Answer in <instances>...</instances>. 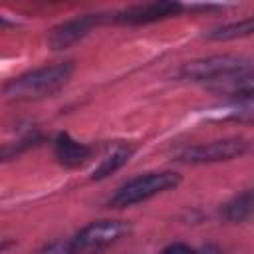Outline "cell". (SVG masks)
<instances>
[{
	"mask_svg": "<svg viewBox=\"0 0 254 254\" xmlns=\"http://www.w3.org/2000/svg\"><path fill=\"white\" fill-rule=\"evenodd\" d=\"M250 34H254V18L226 24V26L210 32L208 38L210 40H234V38H242V36H250Z\"/></svg>",
	"mask_w": 254,
	"mask_h": 254,
	"instance_id": "cell-11",
	"label": "cell"
},
{
	"mask_svg": "<svg viewBox=\"0 0 254 254\" xmlns=\"http://www.w3.org/2000/svg\"><path fill=\"white\" fill-rule=\"evenodd\" d=\"M71 75V64H56L40 67L32 73H26L14 79L6 87V95L12 99H38L56 93Z\"/></svg>",
	"mask_w": 254,
	"mask_h": 254,
	"instance_id": "cell-1",
	"label": "cell"
},
{
	"mask_svg": "<svg viewBox=\"0 0 254 254\" xmlns=\"http://www.w3.org/2000/svg\"><path fill=\"white\" fill-rule=\"evenodd\" d=\"M163 254H194V250H190V248L185 246V244H173V246H169Z\"/></svg>",
	"mask_w": 254,
	"mask_h": 254,
	"instance_id": "cell-13",
	"label": "cell"
},
{
	"mask_svg": "<svg viewBox=\"0 0 254 254\" xmlns=\"http://www.w3.org/2000/svg\"><path fill=\"white\" fill-rule=\"evenodd\" d=\"M131 153H133V149H131V147L117 145L115 149H111V151L101 159V163L95 167V171H93L91 179H103V177H107V175L115 173L119 167H123V165L129 161Z\"/></svg>",
	"mask_w": 254,
	"mask_h": 254,
	"instance_id": "cell-10",
	"label": "cell"
},
{
	"mask_svg": "<svg viewBox=\"0 0 254 254\" xmlns=\"http://www.w3.org/2000/svg\"><path fill=\"white\" fill-rule=\"evenodd\" d=\"M127 230L129 226L119 220L91 222L71 240V250L73 254H99L109 248L115 240H119Z\"/></svg>",
	"mask_w": 254,
	"mask_h": 254,
	"instance_id": "cell-3",
	"label": "cell"
},
{
	"mask_svg": "<svg viewBox=\"0 0 254 254\" xmlns=\"http://www.w3.org/2000/svg\"><path fill=\"white\" fill-rule=\"evenodd\" d=\"M246 151V141L238 137L212 141L196 147H189L179 155V161L183 163H216V161H228Z\"/></svg>",
	"mask_w": 254,
	"mask_h": 254,
	"instance_id": "cell-5",
	"label": "cell"
},
{
	"mask_svg": "<svg viewBox=\"0 0 254 254\" xmlns=\"http://www.w3.org/2000/svg\"><path fill=\"white\" fill-rule=\"evenodd\" d=\"M177 12H179V4H175V2H153V4L135 6V8L125 10L117 16V20L125 22V24H147V22H155V20L173 16Z\"/></svg>",
	"mask_w": 254,
	"mask_h": 254,
	"instance_id": "cell-7",
	"label": "cell"
},
{
	"mask_svg": "<svg viewBox=\"0 0 254 254\" xmlns=\"http://www.w3.org/2000/svg\"><path fill=\"white\" fill-rule=\"evenodd\" d=\"M250 67L242 58L236 56H210V58H202V60H194L185 64L183 67V75L187 79L192 81H218L222 77H228L232 73H238L242 69Z\"/></svg>",
	"mask_w": 254,
	"mask_h": 254,
	"instance_id": "cell-4",
	"label": "cell"
},
{
	"mask_svg": "<svg viewBox=\"0 0 254 254\" xmlns=\"http://www.w3.org/2000/svg\"><path fill=\"white\" fill-rule=\"evenodd\" d=\"M179 185V177L175 173H149L145 177H139V179H133L131 183H127L125 187H121L115 196L111 198V206H117V208H123V206H131L135 202H141V200H147L163 190H169L173 187Z\"/></svg>",
	"mask_w": 254,
	"mask_h": 254,
	"instance_id": "cell-2",
	"label": "cell"
},
{
	"mask_svg": "<svg viewBox=\"0 0 254 254\" xmlns=\"http://www.w3.org/2000/svg\"><path fill=\"white\" fill-rule=\"evenodd\" d=\"M56 157L60 159L62 165L65 167H77L81 163L87 161L89 157V147H85L83 143L73 141L69 135H60L56 141Z\"/></svg>",
	"mask_w": 254,
	"mask_h": 254,
	"instance_id": "cell-9",
	"label": "cell"
},
{
	"mask_svg": "<svg viewBox=\"0 0 254 254\" xmlns=\"http://www.w3.org/2000/svg\"><path fill=\"white\" fill-rule=\"evenodd\" d=\"M97 22H99V18H97L95 14L69 20V22L58 26V28L50 34V40H48V42H50V46H52L54 50H64V48L75 44L79 38H83Z\"/></svg>",
	"mask_w": 254,
	"mask_h": 254,
	"instance_id": "cell-6",
	"label": "cell"
},
{
	"mask_svg": "<svg viewBox=\"0 0 254 254\" xmlns=\"http://www.w3.org/2000/svg\"><path fill=\"white\" fill-rule=\"evenodd\" d=\"M224 214L230 220H244V218L252 216L254 214V190H248V192L236 196L230 204H226Z\"/></svg>",
	"mask_w": 254,
	"mask_h": 254,
	"instance_id": "cell-12",
	"label": "cell"
},
{
	"mask_svg": "<svg viewBox=\"0 0 254 254\" xmlns=\"http://www.w3.org/2000/svg\"><path fill=\"white\" fill-rule=\"evenodd\" d=\"M214 89L218 93H228L232 97L240 99H254V69L246 67L238 73H232L228 77H222L216 81Z\"/></svg>",
	"mask_w": 254,
	"mask_h": 254,
	"instance_id": "cell-8",
	"label": "cell"
}]
</instances>
